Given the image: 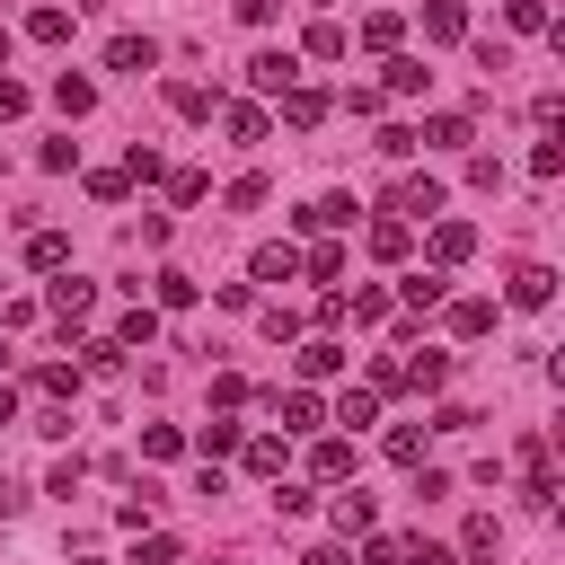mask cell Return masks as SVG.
<instances>
[{
	"mask_svg": "<svg viewBox=\"0 0 565 565\" xmlns=\"http://www.w3.org/2000/svg\"><path fill=\"white\" fill-rule=\"evenodd\" d=\"M44 309H53V318H62V327H79V318H88V309H97V282H79V274H71V265H62V274H53V282H44Z\"/></svg>",
	"mask_w": 565,
	"mask_h": 565,
	"instance_id": "6da1fadb",
	"label": "cell"
},
{
	"mask_svg": "<svg viewBox=\"0 0 565 565\" xmlns=\"http://www.w3.org/2000/svg\"><path fill=\"white\" fill-rule=\"evenodd\" d=\"M291 79H300V53H282V44H265V53L247 62V88H256V97H282Z\"/></svg>",
	"mask_w": 565,
	"mask_h": 565,
	"instance_id": "7a4b0ae2",
	"label": "cell"
},
{
	"mask_svg": "<svg viewBox=\"0 0 565 565\" xmlns=\"http://www.w3.org/2000/svg\"><path fill=\"white\" fill-rule=\"evenodd\" d=\"M265 406L282 415V433H318V424H327V406H318V388H274Z\"/></svg>",
	"mask_w": 565,
	"mask_h": 565,
	"instance_id": "3957f363",
	"label": "cell"
},
{
	"mask_svg": "<svg viewBox=\"0 0 565 565\" xmlns=\"http://www.w3.org/2000/svg\"><path fill=\"white\" fill-rule=\"evenodd\" d=\"M397 221L415 230V221H441V177H406L397 185Z\"/></svg>",
	"mask_w": 565,
	"mask_h": 565,
	"instance_id": "277c9868",
	"label": "cell"
},
{
	"mask_svg": "<svg viewBox=\"0 0 565 565\" xmlns=\"http://www.w3.org/2000/svg\"><path fill=\"white\" fill-rule=\"evenodd\" d=\"M477 256V230L468 221H433V274H450V265H468Z\"/></svg>",
	"mask_w": 565,
	"mask_h": 565,
	"instance_id": "5b68a950",
	"label": "cell"
},
{
	"mask_svg": "<svg viewBox=\"0 0 565 565\" xmlns=\"http://www.w3.org/2000/svg\"><path fill=\"white\" fill-rule=\"evenodd\" d=\"M291 274H300V247H291V238H265V247L247 256V282H291Z\"/></svg>",
	"mask_w": 565,
	"mask_h": 565,
	"instance_id": "8992f818",
	"label": "cell"
},
{
	"mask_svg": "<svg viewBox=\"0 0 565 565\" xmlns=\"http://www.w3.org/2000/svg\"><path fill=\"white\" fill-rule=\"evenodd\" d=\"M106 71L141 79V71H159V44H150V35H115V44H106Z\"/></svg>",
	"mask_w": 565,
	"mask_h": 565,
	"instance_id": "52a82bcc",
	"label": "cell"
},
{
	"mask_svg": "<svg viewBox=\"0 0 565 565\" xmlns=\"http://www.w3.org/2000/svg\"><path fill=\"white\" fill-rule=\"evenodd\" d=\"M282 124H291V132H309V124H327V88H309V79H291V88H282Z\"/></svg>",
	"mask_w": 565,
	"mask_h": 565,
	"instance_id": "ba28073f",
	"label": "cell"
},
{
	"mask_svg": "<svg viewBox=\"0 0 565 565\" xmlns=\"http://www.w3.org/2000/svg\"><path fill=\"white\" fill-rule=\"evenodd\" d=\"M26 388H35L44 406H71V397H79V371H71V362H35V371H26Z\"/></svg>",
	"mask_w": 565,
	"mask_h": 565,
	"instance_id": "9c48e42d",
	"label": "cell"
},
{
	"mask_svg": "<svg viewBox=\"0 0 565 565\" xmlns=\"http://www.w3.org/2000/svg\"><path fill=\"white\" fill-rule=\"evenodd\" d=\"M468 141H477V124H468V115H433V124L415 132V150H468Z\"/></svg>",
	"mask_w": 565,
	"mask_h": 565,
	"instance_id": "30bf717a",
	"label": "cell"
},
{
	"mask_svg": "<svg viewBox=\"0 0 565 565\" xmlns=\"http://www.w3.org/2000/svg\"><path fill=\"white\" fill-rule=\"evenodd\" d=\"M309 477H318V486H344V477H353V441H335V433H327V441L309 450Z\"/></svg>",
	"mask_w": 565,
	"mask_h": 565,
	"instance_id": "8fae6325",
	"label": "cell"
},
{
	"mask_svg": "<svg viewBox=\"0 0 565 565\" xmlns=\"http://www.w3.org/2000/svg\"><path fill=\"white\" fill-rule=\"evenodd\" d=\"M300 230H353V194H318L309 212H291Z\"/></svg>",
	"mask_w": 565,
	"mask_h": 565,
	"instance_id": "7c38bea8",
	"label": "cell"
},
{
	"mask_svg": "<svg viewBox=\"0 0 565 565\" xmlns=\"http://www.w3.org/2000/svg\"><path fill=\"white\" fill-rule=\"evenodd\" d=\"M547 300H556V274L547 265H521L512 274V309H547Z\"/></svg>",
	"mask_w": 565,
	"mask_h": 565,
	"instance_id": "4fadbf2b",
	"label": "cell"
},
{
	"mask_svg": "<svg viewBox=\"0 0 565 565\" xmlns=\"http://www.w3.org/2000/svg\"><path fill=\"white\" fill-rule=\"evenodd\" d=\"M335 371H344V344L335 335H309L300 344V380H335Z\"/></svg>",
	"mask_w": 565,
	"mask_h": 565,
	"instance_id": "5bb4252c",
	"label": "cell"
},
{
	"mask_svg": "<svg viewBox=\"0 0 565 565\" xmlns=\"http://www.w3.org/2000/svg\"><path fill=\"white\" fill-rule=\"evenodd\" d=\"M238 459H247V477H265V486H282V441H274V433H256V441H238Z\"/></svg>",
	"mask_w": 565,
	"mask_h": 565,
	"instance_id": "9a60e30c",
	"label": "cell"
},
{
	"mask_svg": "<svg viewBox=\"0 0 565 565\" xmlns=\"http://www.w3.org/2000/svg\"><path fill=\"white\" fill-rule=\"evenodd\" d=\"M327 521H335L344 539H371V494H362V486H353V494H335V503H327Z\"/></svg>",
	"mask_w": 565,
	"mask_h": 565,
	"instance_id": "2e32d148",
	"label": "cell"
},
{
	"mask_svg": "<svg viewBox=\"0 0 565 565\" xmlns=\"http://www.w3.org/2000/svg\"><path fill=\"white\" fill-rule=\"evenodd\" d=\"M424 35H433V44H459V35H468V9H459V0H433V9H424Z\"/></svg>",
	"mask_w": 565,
	"mask_h": 565,
	"instance_id": "e0dca14e",
	"label": "cell"
},
{
	"mask_svg": "<svg viewBox=\"0 0 565 565\" xmlns=\"http://www.w3.org/2000/svg\"><path fill=\"white\" fill-rule=\"evenodd\" d=\"M424 79H433V71H424L415 53H388V79H380V88H388V97H424Z\"/></svg>",
	"mask_w": 565,
	"mask_h": 565,
	"instance_id": "ac0fdd59",
	"label": "cell"
},
{
	"mask_svg": "<svg viewBox=\"0 0 565 565\" xmlns=\"http://www.w3.org/2000/svg\"><path fill=\"white\" fill-rule=\"evenodd\" d=\"M221 132H230L238 150H256V141H265V106H221Z\"/></svg>",
	"mask_w": 565,
	"mask_h": 565,
	"instance_id": "d6986e66",
	"label": "cell"
},
{
	"mask_svg": "<svg viewBox=\"0 0 565 565\" xmlns=\"http://www.w3.org/2000/svg\"><path fill=\"white\" fill-rule=\"evenodd\" d=\"M406 247H415V230H406L397 212H388V221H371V256H380V265H397Z\"/></svg>",
	"mask_w": 565,
	"mask_h": 565,
	"instance_id": "ffe728a7",
	"label": "cell"
},
{
	"mask_svg": "<svg viewBox=\"0 0 565 565\" xmlns=\"http://www.w3.org/2000/svg\"><path fill=\"white\" fill-rule=\"evenodd\" d=\"M26 265H35V274H62V265H71V238H62V230H35V238H26Z\"/></svg>",
	"mask_w": 565,
	"mask_h": 565,
	"instance_id": "44dd1931",
	"label": "cell"
},
{
	"mask_svg": "<svg viewBox=\"0 0 565 565\" xmlns=\"http://www.w3.org/2000/svg\"><path fill=\"white\" fill-rule=\"evenodd\" d=\"M441 291H450V274H406V282H397V300H406L415 318H424V309H441Z\"/></svg>",
	"mask_w": 565,
	"mask_h": 565,
	"instance_id": "7402d4cb",
	"label": "cell"
},
{
	"mask_svg": "<svg viewBox=\"0 0 565 565\" xmlns=\"http://www.w3.org/2000/svg\"><path fill=\"white\" fill-rule=\"evenodd\" d=\"M115 344H124V353H132V344H159V309H141V300H132V309L115 318Z\"/></svg>",
	"mask_w": 565,
	"mask_h": 565,
	"instance_id": "603a6c76",
	"label": "cell"
},
{
	"mask_svg": "<svg viewBox=\"0 0 565 565\" xmlns=\"http://www.w3.org/2000/svg\"><path fill=\"white\" fill-rule=\"evenodd\" d=\"M26 35H35V44H71V9H53V0L26 9Z\"/></svg>",
	"mask_w": 565,
	"mask_h": 565,
	"instance_id": "cb8c5ba5",
	"label": "cell"
},
{
	"mask_svg": "<svg viewBox=\"0 0 565 565\" xmlns=\"http://www.w3.org/2000/svg\"><path fill=\"white\" fill-rule=\"evenodd\" d=\"M53 106H62V115H88V106H97V79L62 71V79H53Z\"/></svg>",
	"mask_w": 565,
	"mask_h": 565,
	"instance_id": "d4e9b609",
	"label": "cell"
},
{
	"mask_svg": "<svg viewBox=\"0 0 565 565\" xmlns=\"http://www.w3.org/2000/svg\"><path fill=\"white\" fill-rule=\"evenodd\" d=\"M150 291H159V309H194V274H177V265H159Z\"/></svg>",
	"mask_w": 565,
	"mask_h": 565,
	"instance_id": "484cf974",
	"label": "cell"
},
{
	"mask_svg": "<svg viewBox=\"0 0 565 565\" xmlns=\"http://www.w3.org/2000/svg\"><path fill=\"white\" fill-rule=\"evenodd\" d=\"M450 335H494V300H450Z\"/></svg>",
	"mask_w": 565,
	"mask_h": 565,
	"instance_id": "4316f807",
	"label": "cell"
},
{
	"mask_svg": "<svg viewBox=\"0 0 565 565\" xmlns=\"http://www.w3.org/2000/svg\"><path fill=\"white\" fill-rule=\"evenodd\" d=\"M441 380H450V353H433V344L406 353V388H441Z\"/></svg>",
	"mask_w": 565,
	"mask_h": 565,
	"instance_id": "83f0119b",
	"label": "cell"
},
{
	"mask_svg": "<svg viewBox=\"0 0 565 565\" xmlns=\"http://www.w3.org/2000/svg\"><path fill=\"white\" fill-rule=\"evenodd\" d=\"M335 424H353V433L380 424V388H344V397H335Z\"/></svg>",
	"mask_w": 565,
	"mask_h": 565,
	"instance_id": "f1b7e54d",
	"label": "cell"
},
{
	"mask_svg": "<svg viewBox=\"0 0 565 565\" xmlns=\"http://www.w3.org/2000/svg\"><path fill=\"white\" fill-rule=\"evenodd\" d=\"M494 539H503V530H494V512H477V521L459 530V556H468V565H486V556H494Z\"/></svg>",
	"mask_w": 565,
	"mask_h": 565,
	"instance_id": "f546056e",
	"label": "cell"
},
{
	"mask_svg": "<svg viewBox=\"0 0 565 565\" xmlns=\"http://www.w3.org/2000/svg\"><path fill=\"white\" fill-rule=\"evenodd\" d=\"M397 35H406L397 9H371V18H362V44H371V53H397Z\"/></svg>",
	"mask_w": 565,
	"mask_h": 565,
	"instance_id": "4dcf8cb0",
	"label": "cell"
},
{
	"mask_svg": "<svg viewBox=\"0 0 565 565\" xmlns=\"http://www.w3.org/2000/svg\"><path fill=\"white\" fill-rule=\"evenodd\" d=\"M238 441H247V433H238V424H230V415H212V424H203V433H194V450H203V459H221V450H238Z\"/></svg>",
	"mask_w": 565,
	"mask_h": 565,
	"instance_id": "1f68e13d",
	"label": "cell"
},
{
	"mask_svg": "<svg viewBox=\"0 0 565 565\" xmlns=\"http://www.w3.org/2000/svg\"><path fill=\"white\" fill-rule=\"evenodd\" d=\"M150 512H159V486H132V494L115 503V521H124V530H150Z\"/></svg>",
	"mask_w": 565,
	"mask_h": 565,
	"instance_id": "d6a6232c",
	"label": "cell"
},
{
	"mask_svg": "<svg viewBox=\"0 0 565 565\" xmlns=\"http://www.w3.org/2000/svg\"><path fill=\"white\" fill-rule=\"evenodd\" d=\"M503 18H512V35H547V26H556L547 0H503Z\"/></svg>",
	"mask_w": 565,
	"mask_h": 565,
	"instance_id": "836d02e7",
	"label": "cell"
},
{
	"mask_svg": "<svg viewBox=\"0 0 565 565\" xmlns=\"http://www.w3.org/2000/svg\"><path fill=\"white\" fill-rule=\"evenodd\" d=\"M309 62H344V26H335V18L309 26Z\"/></svg>",
	"mask_w": 565,
	"mask_h": 565,
	"instance_id": "e575fe53",
	"label": "cell"
},
{
	"mask_svg": "<svg viewBox=\"0 0 565 565\" xmlns=\"http://www.w3.org/2000/svg\"><path fill=\"white\" fill-rule=\"evenodd\" d=\"M274 185H265V168H247V177H230V212H256Z\"/></svg>",
	"mask_w": 565,
	"mask_h": 565,
	"instance_id": "d590c367",
	"label": "cell"
},
{
	"mask_svg": "<svg viewBox=\"0 0 565 565\" xmlns=\"http://www.w3.org/2000/svg\"><path fill=\"white\" fill-rule=\"evenodd\" d=\"M300 274H309V282H327V291H335V274H344V247H309V256H300Z\"/></svg>",
	"mask_w": 565,
	"mask_h": 565,
	"instance_id": "8d00e7d4",
	"label": "cell"
},
{
	"mask_svg": "<svg viewBox=\"0 0 565 565\" xmlns=\"http://www.w3.org/2000/svg\"><path fill=\"white\" fill-rule=\"evenodd\" d=\"M168 106H177V115H212V88H194V79H168Z\"/></svg>",
	"mask_w": 565,
	"mask_h": 565,
	"instance_id": "74e56055",
	"label": "cell"
},
{
	"mask_svg": "<svg viewBox=\"0 0 565 565\" xmlns=\"http://www.w3.org/2000/svg\"><path fill=\"white\" fill-rule=\"evenodd\" d=\"M124 177H132V185H150V177H168V168H159V150H150V141H132V150H124Z\"/></svg>",
	"mask_w": 565,
	"mask_h": 565,
	"instance_id": "f35d334b",
	"label": "cell"
},
{
	"mask_svg": "<svg viewBox=\"0 0 565 565\" xmlns=\"http://www.w3.org/2000/svg\"><path fill=\"white\" fill-rule=\"evenodd\" d=\"M88 194H97V203H124L132 177H124V168H88Z\"/></svg>",
	"mask_w": 565,
	"mask_h": 565,
	"instance_id": "ab89813d",
	"label": "cell"
},
{
	"mask_svg": "<svg viewBox=\"0 0 565 565\" xmlns=\"http://www.w3.org/2000/svg\"><path fill=\"white\" fill-rule=\"evenodd\" d=\"M344 309H353V318H362V327H380V318H388V291H380V282H362V291H353V300H344Z\"/></svg>",
	"mask_w": 565,
	"mask_h": 565,
	"instance_id": "60d3db41",
	"label": "cell"
},
{
	"mask_svg": "<svg viewBox=\"0 0 565 565\" xmlns=\"http://www.w3.org/2000/svg\"><path fill=\"white\" fill-rule=\"evenodd\" d=\"M79 353H88V371H97V380H115V371H124V344H115V335H97V344H79Z\"/></svg>",
	"mask_w": 565,
	"mask_h": 565,
	"instance_id": "b9f144b4",
	"label": "cell"
},
{
	"mask_svg": "<svg viewBox=\"0 0 565 565\" xmlns=\"http://www.w3.org/2000/svg\"><path fill=\"white\" fill-rule=\"evenodd\" d=\"M141 450H150V459H185V433H177V424H150Z\"/></svg>",
	"mask_w": 565,
	"mask_h": 565,
	"instance_id": "7bdbcfd3",
	"label": "cell"
},
{
	"mask_svg": "<svg viewBox=\"0 0 565 565\" xmlns=\"http://www.w3.org/2000/svg\"><path fill=\"white\" fill-rule=\"evenodd\" d=\"M168 194H177V203H203V194H212V177H203V168H177V177H168Z\"/></svg>",
	"mask_w": 565,
	"mask_h": 565,
	"instance_id": "ee69618b",
	"label": "cell"
},
{
	"mask_svg": "<svg viewBox=\"0 0 565 565\" xmlns=\"http://www.w3.org/2000/svg\"><path fill=\"white\" fill-rule=\"evenodd\" d=\"M388 459H397V468H415V459H424V433H415V424H397V433H388Z\"/></svg>",
	"mask_w": 565,
	"mask_h": 565,
	"instance_id": "f6af8a7d",
	"label": "cell"
},
{
	"mask_svg": "<svg viewBox=\"0 0 565 565\" xmlns=\"http://www.w3.org/2000/svg\"><path fill=\"white\" fill-rule=\"evenodd\" d=\"M141 565H185V547H177L168 530H150V539H141Z\"/></svg>",
	"mask_w": 565,
	"mask_h": 565,
	"instance_id": "bcb514c9",
	"label": "cell"
},
{
	"mask_svg": "<svg viewBox=\"0 0 565 565\" xmlns=\"http://www.w3.org/2000/svg\"><path fill=\"white\" fill-rule=\"evenodd\" d=\"M477 71H486V79H503V71H512V44H494V35H486V44H477Z\"/></svg>",
	"mask_w": 565,
	"mask_h": 565,
	"instance_id": "7dc6e473",
	"label": "cell"
},
{
	"mask_svg": "<svg viewBox=\"0 0 565 565\" xmlns=\"http://www.w3.org/2000/svg\"><path fill=\"white\" fill-rule=\"evenodd\" d=\"M380 159H415V132L406 124H380Z\"/></svg>",
	"mask_w": 565,
	"mask_h": 565,
	"instance_id": "c3c4849f",
	"label": "cell"
},
{
	"mask_svg": "<svg viewBox=\"0 0 565 565\" xmlns=\"http://www.w3.org/2000/svg\"><path fill=\"white\" fill-rule=\"evenodd\" d=\"M265 335H274V344H291V335H300V309H282V300H274V309H265Z\"/></svg>",
	"mask_w": 565,
	"mask_h": 565,
	"instance_id": "681fc988",
	"label": "cell"
},
{
	"mask_svg": "<svg viewBox=\"0 0 565 565\" xmlns=\"http://www.w3.org/2000/svg\"><path fill=\"white\" fill-rule=\"evenodd\" d=\"M212 406H221V415H230V406H247V380H238V371H221V380H212Z\"/></svg>",
	"mask_w": 565,
	"mask_h": 565,
	"instance_id": "f907efd6",
	"label": "cell"
},
{
	"mask_svg": "<svg viewBox=\"0 0 565 565\" xmlns=\"http://www.w3.org/2000/svg\"><path fill=\"white\" fill-rule=\"evenodd\" d=\"M362 565H397V539H362Z\"/></svg>",
	"mask_w": 565,
	"mask_h": 565,
	"instance_id": "816d5d0a",
	"label": "cell"
},
{
	"mask_svg": "<svg viewBox=\"0 0 565 565\" xmlns=\"http://www.w3.org/2000/svg\"><path fill=\"white\" fill-rule=\"evenodd\" d=\"M274 9H282V0H238V18H247V26H274Z\"/></svg>",
	"mask_w": 565,
	"mask_h": 565,
	"instance_id": "f5cc1de1",
	"label": "cell"
},
{
	"mask_svg": "<svg viewBox=\"0 0 565 565\" xmlns=\"http://www.w3.org/2000/svg\"><path fill=\"white\" fill-rule=\"evenodd\" d=\"M9 115H26V88H18V79H0V124H9Z\"/></svg>",
	"mask_w": 565,
	"mask_h": 565,
	"instance_id": "db71d44e",
	"label": "cell"
},
{
	"mask_svg": "<svg viewBox=\"0 0 565 565\" xmlns=\"http://www.w3.org/2000/svg\"><path fill=\"white\" fill-rule=\"evenodd\" d=\"M300 565H353V556H344V547H335V539H327V547H309V556H300Z\"/></svg>",
	"mask_w": 565,
	"mask_h": 565,
	"instance_id": "11a10c76",
	"label": "cell"
},
{
	"mask_svg": "<svg viewBox=\"0 0 565 565\" xmlns=\"http://www.w3.org/2000/svg\"><path fill=\"white\" fill-rule=\"evenodd\" d=\"M0 424H18V388L9 380H0Z\"/></svg>",
	"mask_w": 565,
	"mask_h": 565,
	"instance_id": "9f6ffc18",
	"label": "cell"
},
{
	"mask_svg": "<svg viewBox=\"0 0 565 565\" xmlns=\"http://www.w3.org/2000/svg\"><path fill=\"white\" fill-rule=\"evenodd\" d=\"M0 371H9V335H0Z\"/></svg>",
	"mask_w": 565,
	"mask_h": 565,
	"instance_id": "6f0895ef",
	"label": "cell"
},
{
	"mask_svg": "<svg viewBox=\"0 0 565 565\" xmlns=\"http://www.w3.org/2000/svg\"><path fill=\"white\" fill-rule=\"evenodd\" d=\"M0 62H9V26H0Z\"/></svg>",
	"mask_w": 565,
	"mask_h": 565,
	"instance_id": "680465c9",
	"label": "cell"
},
{
	"mask_svg": "<svg viewBox=\"0 0 565 565\" xmlns=\"http://www.w3.org/2000/svg\"><path fill=\"white\" fill-rule=\"evenodd\" d=\"M71 565H88V556H71Z\"/></svg>",
	"mask_w": 565,
	"mask_h": 565,
	"instance_id": "91938a15",
	"label": "cell"
},
{
	"mask_svg": "<svg viewBox=\"0 0 565 565\" xmlns=\"http://www.w3.org/2000/svg\"><path fill=\"white\" fill-rule=\"evenodd\" d=\"M450 565H459V556H450Z\"/></svg>",
	"mask_w": 565,
	"mask_h": 565,
	"instance_id": "94428289",
	"label": "cell"
}]
</instances>
